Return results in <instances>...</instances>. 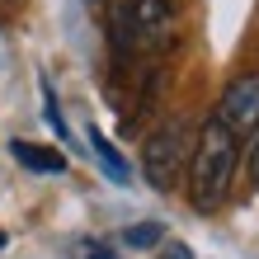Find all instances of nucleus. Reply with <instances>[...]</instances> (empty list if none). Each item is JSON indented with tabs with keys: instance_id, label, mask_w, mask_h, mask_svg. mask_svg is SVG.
I'll list each match as a JSON object with an SVG mask.
<instances>
[{
	"instance_id": "1",
	"label": "nucleus",
	"mask_w": 259,
	"mask_h": 259,
	"mask_svg": "<svg viewBox=\"0 0 259 259\" xmlns=\"http://www.w3.org/2000/svg\"><path fill=\"white\" fill-rule=\"evenodd\" d=\"M236 165H240V137L222 127L217 118H207L193 137V156H189V198L198 212H217L226 203Z\"/></svg>"
},
{
	"instance_id": "2",
	"label": "nucleus",
	"mask_w": 259,
	"mask_h": 259,
	"mask_svg": "<svg viewBox=\"0 0 259 259\" xmlns=\"http://www.w3.org/2000/svg\"><path fill=\"white\" fill-rule=\"evenodd\" d=\"M189 156H193V142H189V127L179 123V118L156 127L146 137V151H142V170L151 179V189H160V193L179 189V179L189 170Z\"/></svg>"
},
{
	"instance_id": "3",
	"label": "nucleus",
	"mask_w": 259,
	"mask_h": 259,
	"mask_svg": "<svg viewBox=\"0 0 259 259\" xmlns=\"http://www.w3.org/2000/svg\"><path fill=\"white\" fill-rule=\"evenodd\" d=\"M170 28H175V5L170 0H127L123 14H118V42L156 48V42L170 38Z\"/></svg>"
},
{
	"instance_id": "4",
	"label": "nucleus",
	"mask_w": 259,
	"mask_h": 259,
	"mask_svg": "<svg viewBox=\"0 0 259 259\" xmlns=\"http://www.w3.org/2000/svg\"><path fill=\"white\" fill-rule=\"evenodd\" d=\"M212 118H217L222 127H231L236 137L240 132H259V71L236 75V80L222 90L217 113H212Z\"/></svg>"
},
{
	"instance_id": "5",
	"label": "nucleus",
	"mask_w": 259,
	"mask_h": 259,
	"mask_svg": "<svg viewBox=\"0 0 259 259\" xmlns=\"http://www.w3.org/2000/svg\"><path fill=\"white\" fill-rule=\"evenodd\" d=\"M14 160L24 165V170H38V175H62L66 170V156L52 146H33V142H10Z\"/></svg>"
},
{
	"instance_id": "6",
	"label": "nucleus",
	"mask_w": 259,
	"mask_h": 259,
	"mask_svg": "<svg viewBox=\"0 0 259 259\" xmlns=\"http://www.w3.org/2000/svg\"><path fill=\"white\" fill-rule=\"evenodd\" d=\"M90 146H95V156H99V165H104V170H109V175L118 179V184H127V179H132V170H127V160H123V156H118V151L109 146V137H104V132H95V127H90Z\"/></svg>"
},
{
	"instance_id": "7",
	"label": "nucleus",
	"mask_w": 259,
	"mask_h": 259,
	"mask_svg": "<svg viewBox=\"0 0 259 259\" xmlns=\"http://www.w3.org/2000/svg\"><path fill=\"white\" fill-rule=\"evenodd\" d=\"M160 240H165L160 222H137V226L123 231V245H132V250H151V245H160Z\"/></svg>"
},
{
	"instance_id": "8",
	"label": "nucleus",
	"mask_w": 259,
	"mask_h": 259,
	"mask_svg": "<svg viewBox=\"0 0 259 259\" xmlns=\"http://www.w3.org/2000/svg\"><path fill=\"white\" fill-rule=\"evenodd\" d=\"M245 165H250V184L259 189V132H254V142H250V151H245Z\"/></svg>"
},
{
	"instance_id": "9",
	"label": "nucleus",
	"mask_w": 259,
	"mask_h": 259,
	"mask_svg": "<svg viewBox=\"0 0 259 259\" xmlns=\"http://www.w3.org/2000/svg\"><path fill=\"white\" fill-rule=\"evenodd\" d=\"M165 259H189V250H184V245H170V250H165Z\"/></svg>"
},
{
	"instance_id": "10",
	"label": "nucleus",
	"mask_w": 259,
	"mask_h": 259,
	"mask_svg": "<svg viewBox=\"0 0 259 259\" xmlns=\"http://www.w3.org/2000/svg\"><path fill=\"white\" fill-rule=\"evenodd\" d=\"M85 259H113V254H109V250H99V245H90V250H85Z\"/></svg>"
},
{
	"instance_id": "11",
	"label": "nucleus",
	"mask_w": 259,
	"mask_h": 259,
	"mask_svg": "<svg viewBox=\"0 0 259 259\" xmlns=\"http://www.w3.org/2000/svg\"><path fill=\"white\" fill-rule=\"evenodd\" d=\"M0 250H5V236H0Z\"/></svg>"
}]
</instances>
